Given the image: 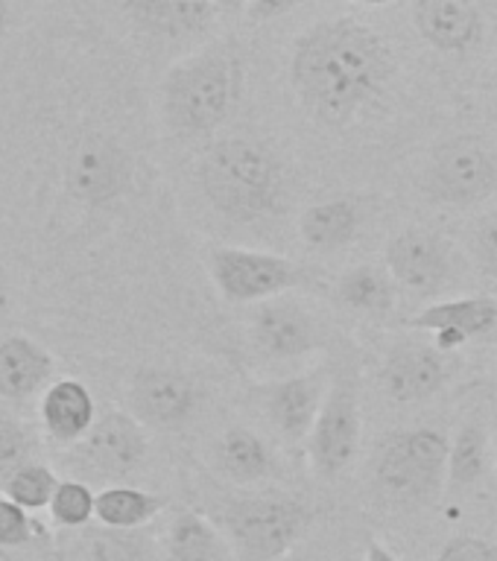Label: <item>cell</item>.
I'll return each instance as SVG.
<instances>
[{"label":"cell","instance_id":"6da1fadb","mask_svg":"<svg viewBox=\"0 0 497 561\" xmlns=\"http://www.w3.org/2000/svg\"><path fill=\"white\" fill-rule=\"evenodd\" d=\"M395 77V53L384 35L354 18H337L298 35L290 59V85L314 121L346 126Z\"/></svg>","mask_w":497,"mask_h":561},{"label":"cell","instance_id":"7a4b0ae2","mask_svg":"<svg viewBox=\"0 0 497 561\" xmlns=\"http://www.w3.org/2000/svg\"><path fill=\"white\" fill-rule=\"evenodd\" d=\"M244 91V59L235 47L214 44L176 61L161 82V112L176 135L196 138L219 129Z\"/></svg>","mask_w":497,"mask_h":561},{"label":"cell","instance_id":"3957f363","mask_svg":"<svg viewBox=\"0 0 497 561\" xmlns=\"http://www.w3.org/2000/svg\"><path fill=\"white\" fill-rule=\"evenodd\" d=\"M202 193L228 219L270 217L284 199V173L267 144L252 138L217 140L200 161Z\"/></svg>","mask_w":497,"mask_h":561},{"label":"cell","instance_id":"277c9868","mask_svg":"<svg viewBox=\"0 0 497 561\" xmlns=\"http://www.w3.org/2000/svg\"><path fill=\"white\" fill-rule=\"evenodd\" d=\"M448 442L439 430H398L375 447L372 473L386 500L398 506H430L448 482Z\"/></svg>","mask_w":497,"mask_h":561},{"label":"cell","instance_id":"5b68a950","mask_svg":"<svg viewBox=\"0 0 497 561\" xmlns=\"http://www.w3.org/2000/svg\"><path fill=\"white\" fill-rule=\"evenodd\" d=\"M310 526V508L293 497H244L226 503L219 529L237 561H281Z\"/></svg>","mask_w":497,"mask_h":561},{"label":"cell","instance_id":"8992f818","mask_svg":"<svg viewBox=\"0 0 497 561\" xmlns=\"http://www.w3.org/2000/svg\"><path fill=\"white\" fill-rule=\"evenodd\" d=\"M208 275L231 305H252L302 287L307 272L290 257L240 245H214L208 252Z\"/></svg>","mask_w":497,"mask_h":561},{"label":"cell","instance_id":"52a82bcc","mask_svg":"<svg viewBox=\"0 0 497 561\" xmlns=\"http://www.w3.org/2000/svg\"><path fill=\"white\" fill-rule=\"evenodd\" d=\"M360 398L354 380L346 375L334 377L331 389L307 433V459L319 480H334L351 465L360 445Z\"/></svg>","mask_w":497,"mask_h":561},{"label":"cell","instance_id":"ba28073f","mask_svg":"<svg viewBox=\"0 0 497 561\" xmlns=\"http://www.w3.org/2000/svg\"><path fill=\"white\" fill-rule=\"evenodd\" d=\"M425 191L445 205H477L497 191V156L481 138H451L430 156Z\"/></svg>","mask_w":497,"mask_h":561},{"label":"cell","instance_id":"9c48e42d","mask_svg":"<svg viewBox=\"0 0 497 561\" xmlns=\"http://www.w3.org/2000/svg\"><path fill=\"white\" fill-rule=\"evenodd\" d=\"M74 459L82 465V471L105 477V480H123L140 468L147 459V433L138 415L123 410H109L97 415L94 427L88 436L74 445Z\"/></svg>","mask_w":497,"mask_h":561},{"label":"cell","instance_id":"30bf717a","mask_svg":"<svg viewBox=\"0 0 497 561\" xmlns=\"http://www.w3.org/2000/svg\"><path fill=\"white\" fill-rule=\"evenodd\" d=\"M68 191L82 205L100 208L126 191L129 184V158L112 138L82 140L68 164Z\"/></svg>","mask_w":497,"mask_h":561},{"label":"cell","instance_id":"8fae6325","mask_svg":"<svg viewBox=\"0 0 497 561\" xmlns=\"http://www.w3.org/2000/svg\"><path fill=\"white\" fill-rule=\"evenodd\" d=\"M328 389H331V377L325 375L323 368L275 380L261 389L263 412L287 442H305L316 415L323 410Z\"/></svg>","mask_w":497,"mask_h":561},{"label":"cell","instance_id":"7c38bea8","mask_svg":"<svg viewBox=\"0 0 497 561\" xmlns=\"http://www.w3.org/2000/svg\"><path fill=\"white\" fill-rule=\"evenodd\" d=\"M386 272L395 284H402L416 293H433L445 284L451 270L448 245L433 231L425 228H407L386 243L384 252Z\"/></svg>","mask_w":497,"mask_h":561},{"label":"cell","instance_id":"4fadbf2b","mask_svg":"<svg viewBox=\"0 0 497 561\" xmlns=\"http://www.w3.org/2000/svg\"><path fill=\"white\" fill-rule=\"evenodd\" d=\"M132 415L153 427H182L196 410V386L179 371L144 368L129 386Z\"/></svg>","mask_w":497,"mask_h":561},{"label":"cell","instance_id":"5bb4252c","mask_svg":"<svg viewBox=\"0 0 497 561\" xmlns=\"http://www.w3.org/2000/svg\"><path fill=\"white\" fill-rule=\"evenodd\" d=\"M410 328L433 333L439 351H454L468 340L489 336L497 328V298L468 296L425 307L410 319Z\"/></svg>","mask_w":497,"mask_h":561},{"label":"cell","instance_id":"9a60e30c","mask_svg":"<svg viewBox=\"0 0 497 561\" xmlns=\"http://www.w3.org/2000/svg\"><path fill=\"white\" fill-rule=\"evenodd\" d=\"M413 24L439 53H465L483 38V15L474 0H416Z\"/></svg>","mask_w":497,"mask_h":561},{"label":"cell","instance_id":"2e32d148","mask_svg":"<svg viewBox=\"0 0 497 561\" xmlns=\"http://www.w3.org/2000/svg\"><path fill=\"white\" fill-rule=\"evenodd\" d=\"M448 380L445 359L437 345H398L384 366V386L398 403L425 401Z\"/></svg>","mask_w":497,"mask_h":561},{"label":"cell","instance_id":"e0dca14e","mask_svg":"<svg viewBox=\"0 0 497 561\" xmlns=\"http://www.w3.org/2000/svg\"><path fill=\"white\" fill-rule=\"evenodd\" d=\"M44 433L61 447L79 445L97 421V403L86 383L74 377L53 380L38 403Z\"/></svg>","mask_w":497,"mask_h":561},{"label":"cell","instance_id":"ac0fdd59","mask_svg":"<svg viewBox=\"0 0 497 561\" xmlns=\"http://www.w3.org/2000/svg\"><path fill=\"white\" fill-rule=\"evenodd\" d=\"M252 336L263 354L275 359L302 357L319 345V328L298 305H263L252 319Z\"/></svg>","mask_w":497,"mask_h":561},{"label":"cell","instance_id":"d6986e66","mask_svg":"<svg viewBox=\"0 0 497 561\" xmlns=\"http://www.w3.org/2000/svg\"><path fill=\"white\" fill-rule=\"evenodd\" d=\"M56 371L50 351L30 336H3L0 340V398L26 401L47 389Z\"/></svg>","mask_w":497,"mask_h":561},{"label":"cell","instance_id":"ffe728a7","mask_svg":"<svg viewBox=\"0 0 497 561\" xmlns=\"http://www.w3.org/2000/svg\"><path fill=\"white\" fill-rule=\"evenodd\" d=\"M214 0H123V12L140 33L156 38H191L214 21Z\"/></svg>","mask_w":497,"mask_h":561},{"label":"cell","instance_id":"44dd1931","mask_svg":"<svg viewBox=\"0 0 497 561\" xmlns=\"http://www.w3.org/2000/svg\"><path fill=\"white\" fill-rule=\"evenodd\" d=\"M158 561H237L219 526L193 508H179L165 529Z\"/></svg>","mask_w":497,"mask_h":561},{"label":"cell","instance_id":"7402d4cb","mask_svg":"<svg viewBox=\"0 0 497 561\" xmlns=\"http://www.w3.org/2000/svg\"><path fill=\"white\" fill-rule=\"evenodd\" d=\"M214 465L226 480L246 485V482H258L270 473L272 456L252 430L231 427L219 436L217 447H214Z\"/></svg>","mask_w":497,"mask_h":561},{"label":"cell","instance_id":"603a6c76","mask_svg":"<svg viewBox=\"0 0 497 561\" xmlns=\"http://www.w3.org/2000/svg\"><path fill=\"white\" fill-rule=\"evenodd\" d=\"M167 506L165 497H158L153 491L132 489V485H109L97 491V512L94 520L109 529H140L149 520L161 515Z\"/></svg>","mask_w":497,"mask_h":561},{"label":"cell","instance_id":"cb8c5ba5","mask_svg":"<svg viewBox=\"0 0 497 561\" xmlns=\"http://www.w3.org/2000/svg\"><path fill=\"white\" fill-rule=\"evenodd\" d=\"M360 222V210L351 199H328L302 214L298 231L310 249H340L354 237Z\"/></svg>","mask_w":497,"mask_h":561},{"label":"cell","instance_id":"d4e9b609","mask_svg":"<svg viewBox=\"0 0 497 561\" xmlns=\"http://www.w3.org/2000/svg\"><path fill=\"white\" fill-rule=\"evenodd\" d=\"M340 301L351 310H363V313H386L393 307L395 287L393 275L377 266H358L349 270L340 278Z\"/></svg>","mask_w":497,"mask_h":561},{"label":"cell","instance_id":"484cf974","mask_svg":"<svg viewBox=\"0 0 497 561\" xmlns=\"http://www.w3.org/2000/svg\"><path fill=\"white\" fill-rule=\"evenodd\" d=\"M486 462H489V438H486L481 424H465L460 436L451 442L448 485H454V489L474 485L486 473Z\"/></svg>","mask_w":497,"mask_h":561},{"label":"cell","instance_id":"4316f807","mask_svg":"<svg viewBox=\"0 0 497 561\" xmlns=\"http://www.w3.org/2000/svg\"><path fill=\"white\" fill-rule=\"evenodd\" d=\"M86 561H158L138 529H91L86 543Z\"/></svg>","mask_w":497,"mask_h":561},{"label":"cell","instance_id":"83f0119b","mask_svg":"<svg viewBox=\"0 0 497 561\" xmlns=\"http://www.w3.org/2000/svg\"><path fill=\"white\" fill-rule=\"evenodd\" d=\"M59 482L61 480L56 477L50 465L26 462L9 477V482L3 485V494H9V497L21 503L24 508H30V512H38V508L50 506Z\"/></svg>","mask_w":497,"mask_h":561},{"label":"cell","instance_id":"f1b7e54d","mask_svg":"<svg viewBox=\"0 0 497 561\" xmlns=\"http://www.w3.org/2000/svg\"><path fill=\"white\" fill-rule=\"evenodd\" d=\"M53 520L65 529H82L94 520L97 494L82 480H61L50 500Z\"/></svg>","mask_w":497,"mask_h":561},{"label":"cell","instance_id":"f546056e","mask_svg":"<svg viewBox=\"0 0 497 561\" xmlns=\"http://www.w3.org/2000/svg\"><path fill=\"white\" fill-rule=\"evenodd\" d=\"M42 533V524L30 515V508L15 503L9 494H0V550L26 547Z\"/></svg>","mask_w":497,"mask_h":561},{"label":"cell","instance_id":"4dcf8cb0","mask_svg":"<svg viewBox=\"0 0 497 561\" xmlns=\"http://www.w3.org/2000/svg\"><path fill=\"white\" fill-rule=\"evenodd\" d=\"M30 447L26 430L15 419L0 415V491L21 465L30 462Z\"/></svg>","mask_w":497,"mask_h":561},{"label":"cell","instance_id":"1f68e13d","mask_svg":"<svg viewBox=\"0 0 497 561\" xmlns=\"http://www.w3.org/2000/svg\"><path fill=\"white\" fill-rule=\"evenodd\" d=\"M472 254L477 270L497 280V210L486 214L472 228Z\"/></svg>","mask_w":497,"mask_h":561},{"label":"cell","instance_id":"d6a6232c","mask_svg":"<svg viewBox=\"0 0 497 561\" xmlns=\"http://www.w3.org/2000/svg\"><path fill=\"white\" fill-rule=\"evenodd\" d=\"M437 561H497V543L483 538H456L442 547Z\"/></svg>","mask_w":497,"mask_h":561},{"label":"cell","instance_id":"836d02e7","mask_svg":"<svg viewBox=\"0 0 497 561\" xmlns=\"http://www.w3.org/2000/svg\"><path fill=\"white\" fill-rule=\"evenodd\" d=\"M305 0H249L246 7V15L252 21H270V18H281L293 12L296 7H302Z\"/></svg>","mask_w":497,"mask_h":561},{"label":"cell","instance_id":"e575fe53","mask_svg":"<svg viewBox=\"0 0 497 561\" xmlns=\"http://www.w3.org/2000/svg\"><path fill=\"white\" fill-rule=\"evenodd\" d=\"M9 310H12V287H9L7 272L0 270V324L9 316Z\"/></svg>","mask_w":497,"mask_h":561},{"label":"cell","instance_id":"d590c367","mask_svg":"<svg viewBox=\"0 0 497 561\" xmlns=\"http://www.w3.org/2000/svg\"><path fill=\"white\" fill-rule=\"evenodd\" d=\"M363 561H398L393 556V552L386 550L384 543H377V541H369V547H366V559Z\"/></svg>","mask_w":497,"mask_h":561},{"label":"cell","instance_id":"8d00e7d4","mask_svg":"<svg viewBox=\"0 0 497 561\" xmlns=\"http://www.w3.org/2000/svg\"><path fill=\"white\" fill-rule=\"evenodd\" d=\"M214 7L223 9V12H240V9L249 7V0H214Z\"/></svg>","mask_w":497,"mask_h":561},{"label":"cell","instance_id":"74e56055","mask_svg":"<svg viewBox=\"0 0 497 561\" xmlns=\"http://www.w3.org/2000/svg\"><path fill=\"white\" fill-rule=\"evenodd\" d=\"M9 12H12V0H0V33L7 30Z\"/></svg>","mask_w":497,"mask_h":561},{"label":"cell","instance_id":"f35d334b","mask_svg":"<svg viewBox=\"0 0 497 561\" xmlns=\"http://www.w3.org/2000/svg\"><path fill=\"white\" fill-rule=\"evenodd\" d=\"M354 3H360V7H389L395 0H354Z\"/></svg>","mask_w":497,"mask_h":561},{"label":"cell","instance_id":"ab89813d","mask_svg":"<svg viewBox=\"0 0 497 561\" xmlns=\"http://www.w3.org/2000/svg\"><path fill=\"white\" fill-rule=\"evenodd\" d=\"M281 561H296V559H287V556H284V559H281Z\"/></svg>","mask_w":497,"mask_h":561}]
</instances>
